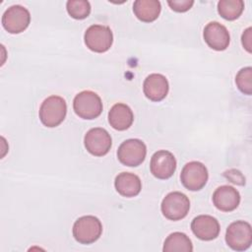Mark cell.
Listing matches in <instances>:
<instances>
[{"mask_svg":"<svg viewBox=\"0 0 252 252\" xmlns=\"http://www.w3.org/2000/svg\"><path fill=\"white\" fill-rule=\"evenodd\" d=\"M209 173L208 169L200 161L187 162L180 173V181L182 185L190 191L201 190L208 181Z\"/></svg>","mask_w":252,"mask_h":252,"instance_id":"cell-8","label":"cell"},{"mask_svg":"<svg viewBox=\"0 0 252 252\" xmlns=\"http://www.w3.org/2000/svg\"><path fill=\"white\" fill-rule=\"evenodd\" d=\"M244 2L242 0H220L218 3V12L221 18L234 21L242 14Z\"/></svg>","mask_w":252,"mask_h":252,"instance_id":"cell-20","label":"cell"},{"mask_svg":"<svg viewBox=\"0 0 252 252\" xmlns=\"http://www.w3.org/2000/svg\"><path fill=\"white\" fill-rule=\"evenodd\" d=\"M84 145L87 151L94 157L105 156L112 145L110 134L103 128L90 129L84 137Z\"/></svg>","mask_w":252,"mask_h":252,"instance_id":"cell-9","label":"cell"},{"mask_svg":"<svg viewBox=\"0 0 252 252\" xmlns=\"http://www.w3.org/2000/svg\"><path fill=\"white\" fill-rule=\"evenodd\" d=\"M162 250L163 252H191L193 244L185 233L176 231L165 238Z\"/></svg>","mask_w":252,"mask_h":252,"instance_id":"cell-19","label":"cell"},{"mask_svg":"<svg viewBox=\"0 0 252 252\" xmlns=\"http://www.w3.org/2000/svg\"><path fill=\"white\" fill-rule=\"evenodd\" d=\"M73 236L81 244L95 242L102 233V224L94 216H83L73 224Z\"/></svg>","mask_w":252,"mask_h":252,"instance_id":"cell-3","label":"cell"},{"mask_svg":"<svg viewBox=\"0 0 252 252\" xmlns=\"http://www.w3.org/2000/svg\"><path fill=\"white\" fill-rule=\"evenodd\" d=\"M212 199L218 210L221 212H232L240 203V194L234 187L222 185L215 190Z\"/></svg>","mask_w":252,"mask_h":252,"instance_id":"cell-15","label":"cell"},{"mask_svg":"<svg viewBox=\"0 0 252 252\" xmlns=\"http://www.w3.org/2000/svg\"><path fill=\"white\" fill-rule=\"evenodd\" d=\"M235 84L242 94L247 95L252 94V68L250 66L238 71L235 76Z\"/></svg>","mask_w":252,"mask_h":252,"instance_id":"cell-22","label":"cell"},{"mask_svg":"<svg viewBox=\"0 0 252 252\" xmlns=\"http://www.w3.org/2000/svg\"><path fill=\"white\" fill-rule=\"evenodd\" d=\"M204 40L214 50H225L230 42V35L227 29L219 22L207 24L203 32Z\"/></svg>","mask_w":252,"mask_h":252,"instance_id":"cell-12","label":"cell"},{"mask_svg":"<svg viewBox=\"0 0 252 252\" xmlns=\"http://www.w3.org/2000/svg\"><path fill=\"white\" fill-rule=\"evenodd\" d=\"M160 210L167 220H180L189 213L190 201L185 194L173 191L162 199Z\"/></svg>","mask_w":252,"mask_h":252,"instance_id":"cell-5","label":"cell"},{"mask_svg":"<svg viewBox=\"0 0 252 252\" xmlns=\"http://www.w3.org/2000/svg\"><path fill=\"white\" fill-rule=\"evenodd\" d=\"M251 28H247L241 36V42L243 47L246 49L247 52H252V43H251Z\"/></svg>","mask_w":252,"mask_h":252,"instance_id":"cell-24","label":"cell"},{"mask_svg":"<svg viewBox=\"0 0 252 252\" xmlns=\"http://www.w3.org/2000/svg\"><path fill=\"white\" fill-rule=\"evenodd\" d=\"M150 169L155 177L158 179H168L173 175L176 169L175 157L168 151H158L151 158Z\"/></svg>","mask_w":252,"mask_h":252,"instance_id":"cell-11","label":"cell"},{"mask_svg":"<svg viewBox=\"0 0 252 252\" xmlns=\"http://www.w3.org/2000/svg\"><path fill=\"white\" fill-rule=\"evenodd\" d=\"M102 101L99 95L92 91H83L76 94L73 100L75 113L83 119L92 120L102 112Z\"/></svg>","mask_w":252,"mask_h":252,"instance_id":"cell-2","label":"cell"},{"mask_svg":"<svg viewBox=\"0 0 252 252\" xmlns=\"http://www.w3.org/2000/svg\"><path fill=\"white\" fill-rule=\"evenodd\" d=\"M225 242L234 251H244L252 244V228L249 222L236 220L226 228Z\"/></svg>","mask_w":252,"mask_h":252,"instance_id":"cell-4","label":"cell"},{"mask_svg":"<svg viewBox=\"0 0 252 252\" xmlns=\"http://www.w3.org/2000/svg\"><path fill=\"white\" fill-rule=\"evenodd\" d=\"M169 91V84L165 76L154 73L150 74L144 81L143 92L144 94L152 101H160L167 95Z\"/></svg>","mask_w":252,"mask_h":252,"instance_id":"cell-14","label":"cell"},{"mask_svg":"<svg viewBox=\"0 0 252 252\" xmlns=\"http://www.w3.org/2000/svg\"><path fill=\"white\" fill-rule=\"evenodd\" d=\"M67 103L65 99L59 95H50L46 97L38 111L40 122L48 127L53 128L60 125L66 117Z\"/></svg>","mask_w":252,"mask_h":252,"instance_id":"cell-1","label":"cell"},{"mask_svg":"<svg viewBox=\"0 0 252 252\" xmlns=\"http://www.w3.org/2000/svg\"><path fill=\"white\" fill-rule=\"evenodd\" d=\"M147 146L140 139H128L118 148V160L126 165L135 167L140 165L146 158Z\"/></svg>","mask_w":252,"mask_h":252,"instance_id":"cell-7","label":"cell"},{"mask_svg":"<svg viewBox=\"0 0 252 252\" xmlns=\"http://www.w3.org/2000/svg\"><path fill=\"white\" fill-rule=\"evenodd\" d=\"M191 230L197 238L210 241L219 236L220 226L216 218L209 215H200L193 219Z\"/></svg>","mask_w":252,"mask_h":252,"instance_id":"cell-13","label":"cell"},{"mask_svg":"<svg viewBox=\"0 0 252 252\" xmlns=\"http://www.w3.org/2000/svg\"><path fill=\"white\" fill-rule=\"evenodd\" d=\"M84 40L90 50L97 53H103L111 47L113 42V33L107 26L93 25L85 32Z\"/></svg>","mask_w":252,"mask_h":252,"instance_id":"cell-6","label":"cell"},{"mask_svg":"<svg viewBox=\"0 0 252 252\" xmlns=\"http://www.w3.org/2000/svg\"><path fill=\"white\" fill-rule=\"evenodd\" d=\"M116 191L123 197L132 198L137 196L142 189L140 177L131 172H121L114 180Z\"/></svg>","mask_w":252,"mask_h":252,"instance_id":"cell-17","label":"cell"},{"mask_svg":"<svg viewBox=\"0 0 252 252\" xmlns=\"http://www.w3.org/2000/svg\"><path fill=\"white\" fill-rule=\"evenodd\" d=\"M168 6L171 10L177 13H184L190 10L194 4L193 0H168Z\"/></svg>","mask_w":252,"mask_h":252,"instance_id":"cell-23","label":"cell"},{"mask_svg":"<svg viewBox=\"0 0 252 252\" xmlns=\"http://www.w3.org/2000/svg\"><path fill=\"white\" fill-rule=\"evenodd\" d=\"M133 111L125 103H115L108 112V122L110 126L115 130H127L133 124Z\"/></svg>","mask_w":252,"mask_h":252,"instance_id":"cell-16","label":"cell"},{"mask_svg":"<svg viewBox=\"0 0 252 252\" xmlns=\"http://www.w3.org/2000/svg\"><path fill=\"white\" fill-rule=\"evenodd\" d=\"M31 23L29 10L21 5L9 7L2 16V26L10 33H20L24 32Z\"/></svg>","mask_w":252,"mask_h":252,"instance_id":"cell-10","label":"cell"},{"mask_svg":"<svg viewBox=\"0 0 252 252\" xmlns=\"http://www.w3.org/2000/svg\"><path fill=\"white\" fill-rule=\"evenodd\" d=\"M161 6L158 0H136L133 4L135 16L144 23L156 21L160 14Z\"/></svg>","mask_w":252,"mask_h":252,"instance_id":"cell-18","label":"cell"},{"mask_svg":"<svg viewBox=\"0 0 252 252\" xmlns=\"http://www.w3.org/2000/svg\"><path fill=\"white\" fill-rule=\"evenodd\" d=\"M68 14L76 20H84L91 13V4L87 0H69L66 3Z\"/></svg>","mask_w":252,"mask_h":252,"instance_id":"cell-21","label":"cell"}]
</instances>
